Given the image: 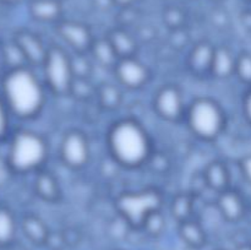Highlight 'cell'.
<instances>
[{
    "label": "cell",
    "mask_w": 251,
    "mask_h": 250,
    "mask_svg": "<svg viewBox=\"0 0 251 250\" xmlns=\"http://www.w3.org/2000/svg\"><path fill=\"white\" fill-rule=\"evenodd\" d=\"M0 95L11 117L31 119L44 104V88L28 66L9 69L0 77Z\"/></svg>",
    "instance_id": "6da1fadb"
},
{
    "label": "cell",
    "mask_w": 251,
    "mask_h": 250,
    "mask_svg": "<svg viewBox=\"0 0 251 250\" xmlns=\"http://www.w3.org/2000/svg\"><path fill=\"white\" fill-rule=\"evenodd\" d=\"M108 146L115 161L126 167L140 166L150 153L147 134L134 120L115 123L108 134Z\"/></svg>",
    "instance_id": "7a4b0ae2"
},
{
    "label": "cell",
    "mask_w": 251,
    "mask_h": 250,
    "mask_svg": "<svg viewBox=\"0 0 251 250\" xmlns=\"http://www.w3.org/2000/svg\"><path fill=\"white\" fill-rule=\"evenodd\" d=\"M48 146L43 137L31 130H19L12 134L6 153V162L12 173L26 174L43 164Z\"/></svg>",
    "instance_id": "3957f363"
},
{
    "label": "cell",
    "mask_w": 251,
    "mask_h": 250,
    "mask_svg": "<svg viewBox=\"0 0 251 250\" xmlns=\"http://www.w3.org/2000/svg\"><path fill=\"white\" fill-rule=\"evenodd\" d=\"M188 123L194 134L201 139L212 140L225 127V114L212 100L199 98L189 108Z\"/></svg>",
    "instance_id": "277c9868"
},
{
    "label": "cell",
    "mask_w": 251,
    "mask_h": 250,
    "mask_svg": "<svg viewBox=\"0 0 251 250\" xmlns=\"http://www.w3.org/2000/svg\"><path fill=\"white\" fill-rule=\"evenodd\" d=\"M44 76L49 87L56 93L66 92L73 85V64L60 48L48 49L43 63Z\"/></svg>",
    "instance_id": "5b68a950"
},
{
    "label": "cell",
    "mask_w": 251,
    "mask_h": 250,
    "mask_svg": "<svg viewBox=\"0 0 251 250\" xmlns=\"http://www.w3.org/2000/svg\"><path fill=\"white\" fill-rule=\"evenodd\" d=\"M118 206L127 222L131 225H142L147 216L153 211H157L159 206V198L157 193L153 191L127 194L119 199Z\"/></svg>",
    "instance_id": "8992f818"
},
{
    "label": "cell",
    "mask_w": 251,
    "mask_h": 250,
    "mask_svg": "<svg viewBox=\"0 0 251 250\" xmlns=\"http://www.w3.org/2000/svg\"><path fill=\"white\" fill-rule=\"evenodd\" d=\"M60 153L66 166L73 167V168H81L87 163L90 158L88 141L81 132H69L61 142Z\"/></svg>",
    "instance_id": "52a82bcc"
},
{
    "label": "cell",
    "mask_w": 251,
    "mask_h": 250,
    "mask_svg": "<svg viewBox=\"0 0 251 250\" xmlns=\"http://www.w3.org/2000/svg\"><path fill=\"white\" fill-rule=\"evenodd\" d=\"M154 108L161 117L167 120H176L184 110L183 97L178 88L167 86L163 87L154 98Z\"/></svg>",
    "instance_id": "ba28073f"
},
{
    "label": "cell",
    "mask_w": 251,
    "mask_h": 250,
    "mask_svg": "<svg viewBox=\"0 0 251 250\" xmlns=\"http://www.w3.org/2000/svg\"><path fill=\"white\" fill-rule=\"evenodd\" d=\"M115 74L120 82L130 88L141 87L149 77L147 69L145 68L144 64L131 56L119 60V63L115 66Z\"/></svg>",
    "instance_id": "9c48e42d"
},
{
    "label": "cell",
    "mask_w": 251,
    "mask_h": 250,
    "mask_svg": "<svg viewBox=\"0 0 251 250\" xmlns=\"http://www.w3.org/2000/svg\"><path fill=\"white\" fill-rule=\"evenodd\" d=\"M14 42L24 54L27 64H43L48 49L44 48L41 39L33 33L22 31L15 36Z\"/></svg>",
    "instance_id": "30bf717a"
},
{
    "label": "cell",
    "mask_w": 251,
    "mask_h": 250,
    "mask_svg": "<svg viewBox=\"0 0 251 250\" xmlns=\"http://www.w3.org/2000/svg\"><path fill=\"white\" fill-rule=\"evenodd\" d=\"M218 205L222 215L228 221H238L245 212V205L242 196L234 191H223Z\"/></svg>",
    "instance_id": "8fae6325"
},
{
    "label": "cell",
    "mask_w": 251,
    "mask_h": 250,
    "mask_svg": "<svg viewBox=\"0 0 251 250\" xmlns=\"http://www.w3.org/2000/svg\"><path fill=\"white\" fill-rule=\"evenodd\" d=\"M60 33L63 38L74 48L82 50L90 46V33L82 25L74 24V22L64 24L60 26Z\"/></svg>",
    "instance_id": "7c38bea8"
},
{
    "label": "cell",
    "mask_w": 251,
    "mask_h": 250,
    "mask_svg": "<svg viewBox=\"0 0 251 250\" xmlns=\"http://www.w3.org/2000/svg\"><path fill=\"white\" fill-rule=\"evenodd\" d=\"M235 64H237V58H234L228 49H215L211 71L217 77H228L235 73Z\"/></svg>",
    "instance_id": "4fadbf2b"
},
{
    "label": "cell",
    "mask_w": 251,
    "mask_h": 250,
    "mask_svg": "<svg viewBox=\"0 0 251 250\" xmlns=\"http://www.w3.org/2000/svg\"><path fill=\"white\" fill-rule=\"evenodd\" d=\"M29 12L39 21H53L60 14V5L56 0H33L29 4Z\"/></svg>",
    "instance_id": "5bb4252c"
},
{
    "label": "cell",
    "mask_w": 251,
    "mask_h": 250,
    "mask_svg": "<svg viewBox=\"0 0 251 250\" xmlns=\"http://www.w3.org/2000/svg\"><path fill=\"white\" fill-rule=\"evenodd\" d=\"M17 225L14 215L6 207L0 206V247H7L16 237Z\"/></svg>",
    "instance_id": "9a60e30c"
},
{
    "label": "cell",
    "mask_w": 251,
    "mask_h": 250,
    "mask_svg": "<svg viewBox=\"0 0 251 250\" xmlns=\"http://www.w3.org/2000/svg\"><path fill=\"white\" fill-rule=\"evenodd\" d=\"M213 54L215 49L208 44H200L193 50L190 56L191 68L198 73H203L206 70H211L212 65Z\"/></svg>",
    "instance_id": "2e32d148"
},
{
    "label": "cell",
    "mask_w": 251,
    "mask_h": 250,
    "mask_svg": "<svg viewBox=\"0 0 251 250\" xmlns=\"http://www.w3.org/2000/svg\"><path fill=\"white\" fill-rule=\"evenodd\" d=\"M22 230L26 237L36 244H42L48 238V230H47L46 225L41 220L33 217V216L25 218L22 222Z\"/></svg>",
    "instance_id": "e0dca14e"
},
{
    "label": "cell",
    "mask_w": 251,
    "mask_h": 250,
    "mask_svg": "<svg viewBox=\"0 0 251 250\" xmlns=\"http://www.w3.org/2000/svg\"><path fill=\"white\" fill-rule=\"evenodd\" d=\"M205 176L208 185L216 190H225L228 185V180H229L227 168L222 163H217V162L207 167Z\"/></svg>",
    "instance_id": "ac0fdd59"
},
{
    "label": "cell",
    "mask_w": 251,
    "mask_h": 250,
    "mask_svg": "<svg viewBox=\"0 0 251 250\" xmlns=\"http://www.w3.org/2000/svg\"><path fill=\"white\" fill-rule=\"evenodd\" d=\"M180 235L184 242L194 248H199L205 243V233L202 228L195 222L184 221L180 227Z\"/></svg>",
    "instance_id": "d6986e66"
},
{
    "label": "cell",
    "mask_w": 251,
    "mask_h": 250,
    "mask_svg": "<svg viewBox=\"0 0 251 250\" xmlns=\"http://www.w3.org/2000/svg\"><path fill=\"white\" fill-rule=\"evenodd\" d=\"M37 193L46 200H54L58 195V185L53 176L49 174H41L36 180Z\"/></svg>",
    "instance_id": "ffe728a7"
},
{
    "label": "cell",
    "mask_w": 251,
    "mask_h": 250,
    "mask_svg": "<svg viewBox=\"0 0 251 250\" xmlns=\"http://www.w3.org/2000/svg\"><path fill=\"white\" fill-rule=\"evenodd\" d=\"M93 53H95L96 58L100 61V63L105 64V65H110V64L115 63L117 60V51L113 48L110 42H98L95 47H93Z\"/></svg>",
    "instance_id": "44dd1931"
},
{
    "label": "cell",
    "mask_w": 251,
    "mask_h": 250,
    "mask_svg": "<svg viewBox=\"0 0 251 250\" xmlns=\"http://www.w3.org/2000/svg\"><path fill=\"white\" fill-rule=\"evenodd\" d=\"M110 43H112L113 48L115 49L118 55H123V58L130 56V54L134 50V43H132L131 38L124 32H117L113 36Z\"/></svg>",
    "instance_id": "7402d4cb"
},
{
    "label": "cell",
    "mask_w": 251,
    "mask_h": 250,
    "mask_svg": "<svg viewBox=\"0 0 251 250\" xmlns=\"http://www.w3.org/2000/svg\"><path fill=\"white\" fill-rule=\"evenodd\" d=\"M235 75L247 85H251V54H242L237 58Z\"/></svg>",
    "instance_id": "603a6c76"
},
{
    "label": "cell",
    "mask_w": 251,
    "mask_h": 250,
    "mask_svg": "<svg viewBox=\"0 0 251 250\" xmlns=\"http://www.w3.org/2000/svg\"><path fill=\"white\" fill-rule=\"evenodd\" d=\"M10 119H11V114H10L9 109H7L6 104H5L4 100L0 95V142L6 139L7 135H9Z\"/></svg>",
    "instance_id": "cb8c5ba5"
},
{
    "label": "cell",
    "mask_w": 251,
    "mask_h": 250,
    "mask_svg": "<svg viewBox=\"0 0 251 250\" xmlns=\"http://www.w3.org/2000/svg\"><path fill=\"white\" fill-rule=\"evenodd\" d=\"M163 218L158 211H153L146 217L144 222V227L150 234H158L163 228Z\"/></svg>",
    "instance_id": "d4e9b609"
},
{
    "label": "cell",
    "mask_w": 251,
    "mask_h": 250,
    "mask_svg": "<svg viewBox=\"0 0 251 250\" xmlns=\"http://www.w3.org/2000/svg\"><path fill=\"white\" fill-rule=\"evenodd\" d=\"M190 200L186 196H179L176 200H174L173 203L174 216H176L179 220L188 221L189 215H190Z\"/></svg>",
    "instance_id": "484cf974"
},
{
    "label": "cell",
    "mask_w": 251,
    "mask_h": 250,
    "mask_svg": "<svg viewBox=\"0 0 251 250\" xmlns=\"http://www.w3.org/2000/svg\"><path fill=\"white\" fill-rule=\"evenodd\" d=\"M100 98H102L103 103L107 107H115L119 103L120 95L117 88H114L110 85H107L100 91Z\"/></svg>",
    "instance_id": "4316f807"
},
{
    "label": "cell",
    "mask_w": 251,
    "mask_h": 250,
    "mask_svg": "<svg viewBox=\"0 0 251 250\" xmlns=\"http://www.w3.org/2000/svg\"><path fill=\"white\" fill-rule=\"evenodd\" d=\"M240 168L244 178L251 184V154H248L240 161Z\"/></svg>",
    "instance_id": "83f0119b"
},
{
    "label": "cell",
    "mask_w": 251,
    "mask_h": 250,
    "mask_svg": "<svg viewBox=\"0 0 251 250\" xmlns=\"http://www.w3.org/2000/svg\"><path fill=\"white\" fill-rule=\"evenodd\" d=\"M243 113L248 122L251 124V90L245 93L244 100H243Z\"/></svg>",
    "instance_id": "f1b7e54d"
},
{
    "label": "cell",
    "mask_w": 251,
    "mask_h": 250,
    "mask_svg": "<svg viewBox=\"0 0 251 250\" xmlns=\"http://www.w3.org/2000/svg\"><path fill=\"white\" fill-rule=\"evenodd\" d=\"M19 1H21V0H0V2H2V4H16Z\"/></svg>",
    "instance_id": "f546056e"
},
{
    "label": "cell",
    "mask_w": 251,
    "mask_h": 250,
    "mask_svg": "<svg viewBox=\"0 0 251 250\" xmlns=\"http://www.w3.org/2000/svg\"><path fill=\"white\" fill-rule=\"evenodd\" d=\"M2 69H4V64H2V58H1V46H0V77L2 75Z\"/></svg>",
    "instance_id": "4dcf8cb0"
},
{
    "label": "cell",
    "mask_w": 251,
    "mask_h": 250,
    "mask_svg": "<svg viewBox=\"0 0 251 250\" xmlns=\"http://www.w3.org/2000/svg\"><path fill=\"white\" fill-rule=\"evenodd\" d=\"M237 250H251V245H249V247H248V245H245V247H240L239 249Z\"/></svg>",
    "instance_id": "1f68e13d"
},
{
    "label": "cell",
    "mask_w": 251,
    "mask_h": 250,
    "mask_svg": "<svg viewBox=\"0 0 251 250\" xmlns=\"http://www.w3.org/2000/svg\"><path fill=\"white\" fill-rule=\"evenodd\" d=\"M118 1H119L120 4H127V2L132 1V0H118Z\"/></svg>",
    "instance_id": "d6a6232c"
}]
</instances>
